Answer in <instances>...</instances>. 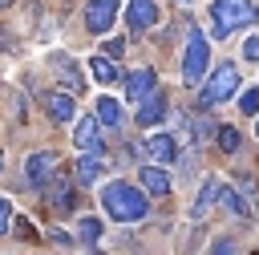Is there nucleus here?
Wrapping results in <instances>:
<instances>
[{
  "mask_svg": "<svg viewBox=\"0 0 259 255\" xmlns=\"http://www.w3.org/2000/svg\"><path fill=\"white\" fill-rule=\"evenodd\" d=\"M101 206H105V215L117 219V223H142V219L150 215V198H146V190L134 186V182H105V186H101Z\"/></svg>",
  "mask_w": 259,
  "mask_h": 255,
  "instance_id": "nucleus-1",
  "label": "nucleus"
},
{
  "mask_svg": "<svg viewBox=\"0 0 259 255\" xmlns=\"http://www.w3.org/2000/svg\"><path fill=\"white\" fill-rule=\"evenodd\" d=\"M210 20H214V36H231V32H239V28H251V24H259V4H251V0H214L210 4Z\"/></svg>",
  "mask_w": 259,
  "mask_h": 255,
  "instance_id": "nucleus-2",
  "label": "nucleus"
},
{
  "mask_svg": "<svg viewBox=\"0 0 259 255\" xmlns=\"http://www.w3.org/2000/svg\"><path fill=\"white\" fill-rule=\"evenodd\" d=\"M235 93H239V69L227 61V65H219V69L210 73V81L202 85L198 105H202V109H210V105H219V101H231Z\"/></svg>",
  "mask_w": 259,
  "mask_h": 255,
  "instance_id": "nucleus-3",
  "label": "nucleus"
},
{
  "mask_svg": "<svg viewBox=\"0 0 259 255\" xmlns=\"http://www.w3.org/2000/svg\"><path fill=\"white\" fill-rule=\"evenodd\" d=\"M206 65H210V36L202 32H190V45L182 53V81L186 85H198L206 77Z\"/></svg>",
  "mask_w": 259,
  "mask_h": 255,
  "instance_id": "nucleus-4",
  "label": "nucleus"
},
{
  "mask_svg": "<svg viewBox=\"0 0 259 255\" xmlns=\"http://www.w3.org/2000/svg\"><path fill=\"white\" fill-rule=\"evenodd\" d=\"M166 109H170V101H166V93L154 85L146 97H142V105H138V113H134V121L142 125V130H150V125H158L162 117H166Z\"/></svg>",
  "mask_w": 259,
  "mask_h": 255,
  "instance_id": "nucleus-5",
  "label": "nucleus"
},
{
  "mask_svg": "<svg viewBox=\"0 0 259 255\" xmlns=\"http://www.w3.org/2000/svg\"><path fill=\"white\" fill-rule=\"evenodd\" d=\"M24 174H28V182L32 186H49V178L57 174V154L53 150H40V154H28V162H24Z\"/></svg>",
  "mask_w": 259,
  "mask_h": 255,
  "instance_id": "nucleus-6",
  "label": "nucleus"
},
{
  "mask_svg": "<svg viewBox=\"0 0 259 255\" xmlns=\"http://www.w3.org/2000/svg\"><path fill=\"white\" fill-rule=\"evenodd\" d=\"M113 16H117V0H89L85 4V28L89 32H109Z\"/></svg>",
  "mask_w": 259,
  "mask_h": 255,
  "instance_id": "nucleus-7",
  "label": "nucleus"
},
{
  "mask_svg": "<svg viewBox=\"0 0 259 255\" xmlns=\"http://www.w3.org/2000/svg\"><path fill=\"white\" fill-rule=\"evenodd\" d=\"M125 24H130V32L154 28V24H158V4H154V0H130V4H125Z\"/></svg>",
  "mask_w": 259,
  "mask_h": 255,
  "instance_id": "nucleus-8",
  "label": "nucleus"
},
{
  "mask_svg": "<svg viewBox=\"0 0 259 255\" xmlns=\"http://www.w3.org/2000/svg\"><path fill=\"white\" fill-rule=\"evenodd\" d=\"M45 194H49V206H53L57 215H65V210H73V206H77V194H73V186H69V178H65V174H53V178H49V186H45Z\"/></svg>",
  "mask_w": 259,
  "mask_h": 255,
  "instance_id": "nucleus-9",
  "label": "nucleus"
},
{
  "mask_svg": "<svg viewBox=\"0 0 259 255\" xmlns=\"http://www.w3.org/2000/svg\"><path fill=\"white\" fill-rule=\"evenodd\" d=\"M138 178H142V190H146V194H154V198H166V194H170V186H174V182H170V174H166L162 166H142V174H138Z\"/></svg>",
  "mask_w": 259,
  "mask_h": 255,
  "instance_id": "nucleus-10",
  "label": "nucleus"
},
{
  "mask_svg": "<svg viewBox=\"0 0 259 255\" xmlns=\"http://www.w3.org/2000/svg\"><path fill=\"white\" fill-rule=\"evenodd\" d=\"M154 85H158V73H154V69H134V73L125 77V97H130V101H142Z\"/></svg>",
  "mask_w": 259,
  "mask_h": 255,
  "instance_id": "nucleus-11",
  "label": "nucleus"
},
{
  "mask_svg": "<svg viewBox=\"0 0 259 255\" xmlns=\"http://www.w3.org/2000/svg\"><path fill=\"white\" fill-rule=\"evenodd\" d=\"M45 109H49V117H53V121H61V125H65V121L77 113V101H73V93H69V89H61V93H49V97H45Z\"/></svg>",
  "mask_w": 259,
  "mask_h": 255,
  "instance_id": "nucleus-12",
  "label": "nucleus"
},
{
  "mask_svg": "<svg viewBox=\"0 0 259 255\" xmlns=\"http://www.w3.org/2000/svg\"><path fill=\"white\" fill-rule=\"evenodd\" d=\"M146 154H150L158 166L174 162V154H178V146H174V134H150V138H146Z\"/></svg>",
  "mask_w": 259,
  "mask_h": 255,
  "instance_id": "nucleus-13",
  "label": "nucleus"
},
{
  "mask_svg": "<svg viewBox=\"0 0 259 255\" xmlns=\"http://www.w3.org/2000/svg\"><path fill=\"white\" fill-rule=\"evenodd\" d=\"M73 146L77 150H101V134H97V117H81L77 130H73Z\"/></svg>",
  "mask_w": 259,
  "mask_h": 255,
  "instance_id": "nucleus-14",
  "label": "nucleus"
},
{
  "mask_svg": "<svg viewBox=\"0 0 259 255\" xmlns=\"http://www.w3.org/2000/svg\"><path fill=\"white\" fill-rule=\"evenodd\" d=\"M101 170H105V158H101L97 150H89V154L77 162V182H81V186H93V182L101 178Z\"/></svg>",
  "mask_w": 259,
  "mask_h": 255,
  "instance_id": "nucleus-15",
  "label": "nucleus"
},
{
  "mask_svg": "<svg viewBox=\"0 0 259 255\" xmlns=\"http://www.w3.org/2000/svg\"><path fill=\"white\" fill-rule=\"evenodd\" d=\"M219 202H223V206H227L235 219H251V215H255V206H251V202H247V198H243L235 186H219Z\"/></svg>",
  "mask_w": 259,
  "mask_h": 255,
  "instance_id": "nucleus-16",
  "label": "nucleus"
},
{
  "mask_svg": "<svg viewBox=\"0 0 259 255\" xmlns=\"http://www.w3.org/2000/svg\"><path fill=\"white\" fill-rule=\"evenodd\" d=\"M89 69H93V81H101V85H113V81L121 77V69L113 65V57H101V53L89 61Z\"/></svg>",
  "mask_w": 259,
  "mask_h": 255,
  "instance_id": "nucleus-17",
  "label": "nucleus"
},
{
  "mask_svg": "<svg viewBox=\"0 0 259 255\" xmlns=\"http://www.w3.org/2000/svg\"><path fill=\"white\" fill-rule=\"evenodd\" d=\"M214 198H219V182H214V178H206V182H202V190H198V198H194V206H190V215H194V219H202V215L210 210V202H214Z\"/></svg>",
  "mask_w": 259,
  "mask_h": 255,
  "instance_id": "nucleus-18",
  "label": "nucleus"
},
{
  "mask_svg": "<svg viewBox=\"0 0 259 255\" xmlns=\"http://www.w3.org/2000/svg\"><path fill=\"white\" fill-rule=\"evenodd\" d=\"M101 125H121V105L113 101V97H105L101 93V101H97V113H93Z\"/></svg>",
  "mask_w": 259,
  "mask_h": 255,
  "instance_id": "nucleus-19",
  "label": "nucleus"
},
{
  "mask_svg": "<svg viewBox=\"0 0 259 255\" xmlns=\"http://www.w3.org/2000/svg\"><path fill=\"white\" fill-rule=\"evenodd\" d=\"M57 77H61V85H65V89H69L73 97H77V93L85 89V81H81V73H77V65H73V61H61V69H57Z\"/></svg>",
  "mask_w": 259,
  "mask_h": 255,
  "instance_id": "nucleus-20",
  "label": "nucleus"
},
{
  "mask_svg": "<svg viewBox=\"0 0 259 255\" xmlns=\"http://www.w3.org/2000/svg\"><path fill=\"white\" fill-rule=\"evenodd\" d=\"M239 146H243L239 130H235V125H223V130H219V150H223V154H239Z\"/></svg>",
  "mask_w": 259,
  "mask_h": 255,
  "instance_id": "nucleus-21",
  "label": "nucleus"
},
{
  "mask_svg": "<svg viewBox=\"0 0 259 255\" xmlns=\"http://www.w3.org/2000/svg\"><path fill=\"white\" fill-rule=\"evenodd\" d=\"M239 109H243V113H251V117L259 113V85H251V89H243V93H239Z\"/></svg>",
  "mask_w": 259,
  "mask_h": 255,
  "instance_id": "nucleus-22",
  "label": "nucleus"
},
{
  "mask_svg": "<svg viewBox=\"0 0 259 255\" xmlns=\"http://www.w3.org/2000/svg\"><path fill=\"white\" fill-rule=\"evenodd\" d=\"M77 231H81V239H85V243H97V239H101V219H81V227H77Z\"/></svg>",
  "mask_w": 259,
  "mask_h": 255,
  "instance_id": "nucleus-23",
  "label": "nucleus"
},
{
  "mask_svg": "<svg viewBox=\"0 0 259 255\" xmlns=\"http://www.w3.org/2000/svg\"><path fill=\"white\" fill-rule=\"evenodd\" d=\"M8 227H12V202L0 194V235H8Z\"/></svg>",
  "mask_w": 259,
  "mask_h": 255,
  "instance_id": "nucleus-24",
  "label": "nucleus"
},
{
  "mask_svg": "<svg viewBox=\"0 0 259 255\" xmlns=\"http://www.w3.org/2000/svg\"><path fill=\"white\" fill-rule=\"evenodd\" d=\"M12 227H16V235H20V239H32V235H36L28 219H12Z\"/></svg>",
  "mask_w": 259,
  "mask_h": 255,
  "instance_id": "nucleus-25",
  "label": "nucleus"
},
{
  "mask_svg": "<svg viewBox=\"0 0 259 255\" xmlns=\"http://www.w3.org/2000/svg\"><path fill=\"white\" fill-rule=\"evenodd\" d=\"M243 57H247V61H259V36H247V45H243Z\"/></svg>",
  "mask_w": 259,
  "mask_h": 255,
  "instance_id": "nucleus-26",
  "label": "nucleus"
},
{
  "mask_svg": "<svg viewBox=\"0 0 259 255\" xmlns=\"http://www.w3.org/2000/svg\"><path fill=\"white\" fill-rule=\"evenodd\" d=\"M210 255H235V243H231V239H214Z\"/></svg>",
  "mask_w": 259,
  "mask_h": 255,
  "instance_id": "nucleus-27",
  "label": "nucleus"
},
{
  "mask_svg": "<svg viewBox=\"0 0 259 255\" xmlns=\"http://www.w3.org/2000/svg\"><path fill=\"white\" fill-rule=\"evenodd\" d=\"M121 49H125V40H109V45H105V53H109V57H121Z\"/></svg>",
  "mask_w": 259,
  "mask_h": 255,
  "instance_id": "nucleus-28",
  "label": "nucleus"
},
{
  "mask_svg": "<svg viewBox=\"0 0 259 255\" xmlns=\"http://www.w3.org/2000/svg\"><path fill=\"white\" fill-rule=\"evenodd\" d=\"M255 134H259V113H255Z\"/></svg>",
  "mask_w": 259,
  "mask_h": 255,
  "instance_id": "nucleus-29",
  "label": "nucleus"
},
{
  "mask_svg": "<svg viewBox=\"0 0 259 255\" xmlns=\"http://www.w3.org/2000/svg\"><path fill=\"white\" fill-rule=\"evenodd\" d=\"M0 166H4V150H0Z\"/></svg>",
  "mask_w": 259,
  "mask_h": 255,
  "instance_id": "nucleus-30",
  "label": "nucleus"
},
{
  "mask_svg": "<svg viewBox=\"0 0 259 255\" xmlns=\"http://www.w3.org/2000/svg\"><path fill=\"white\" fill-rule=\"evenodd\" d=\"M4 4H8V0H0V8H4Z\"/></svg>",
  "mask_w": 259,
  "mask_h": 255,
  "instance_id": "nucleus-31",
  "label": "nucleus"
},
{
  "mask_svg": "<svg viewBox=\"0 0 259 255\" xmlns=\"http://www.w3.org/2000/svg\"><path fill=\"white\" fill-rule=\"evenodd\" d=\"M178 4H190V0H178Z\"/></svg>",
  "mask_w": 259,
  "mask_h": 255,
  "instance_id": "nucleus-32",
  "label": "nucleus"
},
{
  "mask_svg": "<svg viewBox=\"0 0 259 255\" xmlns=\"http://www.w3.org/2000/svg\"><path fill=\"white\" fill-rule=\"evenodd\" d=\"M255 255H259V251H255Z\"/></svg>",
  "mask_w": 259,
  "mask_h": 255,
  "instance_id": "nucleus-33",
  "label": "nucleus"
}]
</instances>
